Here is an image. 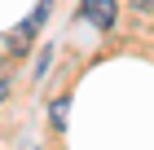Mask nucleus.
I'll use <instances>...</instances> for the list:
<instances>
[{"mask_svg":"<svg viewBox=\"0 0 154 150\" xmlns=\"http://www.w3.org/2000/svg\"><path fill=\"white\" fill-rule=\"evenodd\" d=\"M53 124H57V128L66 124V102H53Z\"/></svg>","mask_w":154,"mask_h":150,"instance_id":"nucleus-3","label":"nucleus"},{"mask_svg":"<svg viewBox=\"0 0 154 150\" xmlns=\"http://www.w3.org/2000/svg\"><path fill=\"white\" fill-rule=\"evenodd\" d=\"M31 35H35V22L26 18L22 27H13V31H9V49H13V53H26V44H31Z\"/></svg>","mask_w":154,"mask_h":150,"instance_id":"nucleus-2","label":"nucleus"},{"mask_svg":"<svg viewBox=\"0 0 154 150\" xmlns=\"http://www.w3.org/2000/svg\"><path fill=\"white\" fill-rule=\"evenodd\" d=\"M5 97H9V80H0V102H5Z\"/></svg>","mask_w":154,"mask_h":150,"instance_id":"nucleus-5","label":"nucleus"},{"mask_svg":"<svg viewBox=\"0 0 154 150\" xmlns=\"http://www.w3.org/2000/svg\"><path fill=\"white\" fill-rule=\"evenodd\" d=\"M150 5H154V0H132V9H141V13L150 9Z\"/></svg>","mask_w":154,"mask_h":150,"instance_id":"nucleus-4","label":"nucleus"},{"mask_svg":"<svg viewBox=\"0 0 154 150\" xmlns=\"http://www.w3.org/2000/svg\"><path fill=\"white\" fill-rule=\"evenodd\" d=\"M79 13H84L93 27L110 31V27H115V18H119V0H84V9H79Z\"/></svg>","mask_w":154,"mask_h":150,"instance_id":"nucleus-1","label":"nucleus"}]
</instances>
